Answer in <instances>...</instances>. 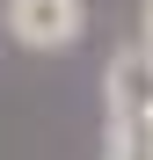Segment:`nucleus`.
I'll return each mask as SVG.
<instances>
[{
  "instance_id": "1",
  "label": "nucleus",
  "mask_w": 153,
  "mask_h": 160,
  "mask_svg": "<svg viewBox=\"0 0 153 160\" xmlns=\"http://www.w3.org/2000/svg\"><path fill=\"white\" fill-rule=\"evenodd\" d=\"M0 22L22 51H73L88 29V0H8Z\"/></svg>"
},
{
  "instance_id": "2",
  "label": "nucleus",
  "mask_w": 153,
  "mask_h": 160,
  "mask_svg": "<svg viewBox=\"0 0 153 160\" xmlns=\"http://www.w3.org/2000/svg\"><path fill=\"white\" fill-rule=\"evenodd\" d=\"M102 109H110V124L153 117V51H146V44L110 51V66H102Z\"/></svg>"
},
{
  "instance_id": "4",
  "label": "nucleus",
  "mask_w": 153,
  "mask_h": 160,
  "mask_svg": "<svg viewBox=\"0 0 153 160\" xmlns=\"http://www.w3.org/2000/svg\"><path fill=\"white\" fill-rule=\"evenodd\" d=\"M139 44L153 51V0H146V8H139Z\"/></svg>"
},
{
  "instance_id": "5",
  "label": "nucleus",
  "mask_w": 153,
  "mask_h": 160,
  "mask_svg": "<svg viewBox=\"0 0 153 160\" xmlns=\"http://www.w3.org/2000/svg\"><path fill=\"white\" fill-rule=\"evenodd\" d=\"M146 124H153V117H146Z\"/></svg>"
},
{
  "instance_id": "3",
  "label": "nucleus",
  "mask_w": 153,
  "mask_h": 160,
  "mask_svg": "<svg viewBox=\"0 0 153 160\" xmlns=\"http://www.w3.org/2000/svg\"><path fill=\"white\" fill-rule=\"evenodd\" d=\"M102 160H153V124H146V117L110 124V138H102Z\"/></svg>"
}]
</instances>
